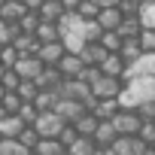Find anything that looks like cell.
I'll return each mask as SVG.
<instances>
[{"instance_id":"cell-10","label":"cell","mask_w":155,"mask_h":155,"mask_svg":"<svg viewBox=\"0 0 155 155\" xmlns=\"http://www.w3.org/2000/svg\"><path fill=\"white\" fill-rule=\"evenodd\" d=\"M94 18L101 21V28H104V31H116V28L122 25V18H125V12H122L119 6H101V12H97Z\"/></svg>"},{"instance_id":"cell-20","label":"cell","mask_w":155,"mask_h":155,"mask_svg":"<svg viewBox=\"0 0 155 155\" xmlns=\"http://www.w3.org/2000/svg\"><path fill=\"white\" fill-rule=\"evenodd\" d=\"M25 12H28L25 0H3V6H0V15H3L6 21H18Z\"/></svg>"},{"instance_id":"cell-4","label":"cell","mask_w":155,"mask_h":155,"mask_svg":"<svg viewBox=\"0 0 155 155\" xmlns=\"http://www.w3.org/2000/svg\"><path fill=\"white\" fill-rule=\"evenodd\" d=\"M128 76H155V49L152 52H140L134 61L125 64V79Z\"/></svg>"},{"instance_id":"cell-1","label":"cell","mask_w":155,"mask_h":155,"mask_svg":"<svg viewBox=\"0 0 155 155\" xmlns=\"http://www.w3.org/2000/svg\"><path fill=\"white\" fill-rule=\"evenodd\" d=\"M146 101H155V76H128L119 91V107L137 110Z\"/></svg>"},{"instance_id":"cell-22","label":"cell","mask_w":155,"mask_h":155,"mask_svg":"<svg viewBox=\"0 0 155 155\" xmlns=\"http://www.w3.org/2000/svg\"><path fill=\"white\" fill-rule=\"evenodd\" d=\"M97 122H101V119H97V116H94V113L88 110V113H82L79 119H76L73 125H76V131H79V134H85V137H91V134H94V128H97Z\"/></svg>"},{"instance_id":"cell-26","label":"cell","mask_w":155,"mask_h":155,"mask_svg":"<svg viewBox=\"0 0 155 155\" xmlns=\"http://www.w3.org/2000/svg\"><path fill=\"white\" fill-rule=\"evenodd\" d=\"M15 91L21 94V101H34V97H37V91H40V85H37V79H21Z\"/></svg>"},{"instance_id":"cell-14","label":"cell","mask_w":155,"mask_h":155,"mask_svg":"<svg viewBox=\"0 0 155 155\" xmlns=\"http://www.w3.org/2000/svg\"><path fill=\"white\" fill-rule=\"evenodd\" d=\"M34 152H37V155H64L67 146H64L58 137H40L37 146H34Z\"/></svg>"},{"instance_id":"cell-36","label":"cell","mask_w":155,"mask_h":155,"mask_svg":"<svg viewBox=\"0 0 155 155\" xmlns=\"http://www.w3.org/2000/svg\"><path fill=\"white\" fill-rule=\"evenodd\" d=\"M0 116H3V107H0Z\"/></svg>"},{"instance_id":"cell-16","label":"cell","mask_w":155,"mask_h":155,"mask_svg":"<svg viewBox=\"0 0 155 155\" xmlns=\"http://www.w3.org/2000/svg\"><path fill=\"white\" fill-rule=\"evenodd\" d=\"M67 152H70V155H94V152H97V143H94V137L79 134V137L67 146Z\"/></svg>"},{"instance_id":"cell-33","label":"cell","mask_w":155,"mask_h":155,"mask_svg":"<svg viewBox=\"0 0 155 155\" xmlns=\"http://www.w3.org/2000/svg\"><path fill=\"white\" fill-rule=\"evenodd\" d=\"M3 91H6V88H3V82H0V97H3Z\"/></svg>"},{"instance_id":"cell-13","label":"cell","mask_w":155,"mask_h":155,"mask_svg":"<svg viewBox=\"0 0 155 155\" xmlns=\"http://www.w3.org/2000/svg\"><path fill=\"white\" fill-rule=\"evenodd\" d=\"M97 67H101V73L122 76V79H125V58H122L119 52H107V55H104V61H101Z\"/></svg>"},{"instance_id":"cell-7","label":"cell","mask_w":155,"mask_h":155,"mask_svg":"<svg viewBox=\"0 0 155 155\" xmlns=\"http://www.w3.org/2000/svg\"><path fill=\"white\" fill-rule=\"evenodd\" d=\"M52 110H55L64 122H76L82 113H88V110H85V104H82V101H76V97H58V104H55Z\"/></svg>"},{"instance_id":"cell-23","label":"cell","mask_w":155,"mask_h":155,"mask_svg":"<svg viewBox=\"0 0 155 155\" xmlns=\"http://www.w3.org/2000/svg\"><path fill=\"white\" fill-rule=\"evenodd\" d=\"M25 101H21V94L18 91H3V97H0V107H3V113H18V107H21Z\"/></svg>"},{"instance_id":"cell-37","label":"cell","mask_w":155,"mask_h":155,"mask_svg":"<svg viewBox=\"0 0 155 155\" xmlns=\"http://www.w3.org/2000/svg\"><path fill=\"white\" fill-rule=\"evenodd\" d=\"M0 6H3V0H0Z\"/></svg>"},{"instance_id":"cell-21","label":"cell","mask_w":155,"mask_h":155,"mask_svg":"<svg viewBox=\"0 0 155 155\" xmlns=\"http://www.w3.org/2000/svg\"><path fill=\"white\" fill-rule=\"evenodd\" d=\"M0 155H31V149L18 137H0Z\"/></svg>"},{"instance_id":"cell-18","label":"cell","mask_w":155,"mask_h":155,"mask_svg":"<svg viewBox=\"0 0 155 155\" xmlns=\"http://www.w3.org/2000/svg\"><path fill=\"white\" fill-rule=\"evenodd\" d=\"M122 107H119V97H97V104H94V116L97 119H113L116 113H119Z\"/></svg>"},{"instance_id":"cell-19","label":"cell","mask_w":155,"mask_h":155,"mask_svg":"<svg viewBox=\"0 0 155 155\" xmlns=\"http://www.w3.org/2000/svg\"><path fill=\"white\" fill-rule=\"evenodd\" d=\"M104 55H107V49H104L101 43H85V46L79 49L82 64H101V61H104Z\"/></svg>"},{"instance_id":"cell-5","label":"cell","mask_w":155,"mask_h":155,"mask_svg":"<svg viewBox=\"0 0 155 155\" xmlns=\"http://www.w3.org/2000/svg\"><path fill=\"white\" fill-rule=\"evenodd\" d=\"M43 67H46V64L40 61L37 52H25V55H18V61H15V70H18L21 79H37Z\"/></svg>"},{"instance_id":"cell-35","label":"cell","mask_w":155,"mask_h":155,"mask_svg":"<svg viewBox=\"0 0 155 155\" xmlns=\"http://www.w3.org/2000/svg\"><path fill=\"white\" fill-rule=\"evenodd\" d=\"M3 70H6V67H3V64H0V76H3Z\"/></svg>"},{"instance_id":"cell-29","label":"cell","mask_w":155,"mask_h":155,"mask_svg":"<svg viewBox=\"0 0 155 155\" xmlns=\"http://www.w3.org/2000/svg\"><path fill=\"white\" fill-rule=\"evenodd\" d=\"M76 12H79L82 18H94L101 12V3H94V0H79V6H76Z\"/></svg>"},{"instance_id":"cell-2","label":"cell","mask_w":155,"mask_h":155,"mask_svg":"<svg viewBox=\"0 0 155 155\" xmlns=\"http://www.w3.org/2000/svg\"><path fill=\"white\" fill-rule=\"evenodd\" d=\"M31 125L37 128V134H40V137H58V134H61V128H64L67 122H64L55 110H40V113H37V119H34Z\"/></svg>"},{"instance_id":"cell-30","label":"cell","mask_w":155,"mask_h":155,"mask_svg":"<svg viewBox=\"0 0 155 155\" xmlns=\"http://www.w3.org/2000/svg\"><path fill=\"white\" fill-rule=\"evenodd\" d=\"M137 137H140V140H146V143L152 146V143H155V122H152V119H143V125H140Z\"/></svg>"},{"instance_id":"cell-15","label":"cell","mask_w":155,"mask_h":155,"mask_svg":"<svg viewBox=\"0 0 155 155\" xmlns=\"http://www.w3.org/2000/svg\"><path fill=\"white\" fill-rule=\"evenodd\" d=\"M37 12H40V18H46V21H58L67 9H64V0H43Z\"/></svg>"},{"instance_id":"cell-39","label":"cell","mask_w":155,"mask_h":155,"mask_svg":"<svg viewBox=\"0 0 155 155\" xmlns=\"http://www.w3.org/2000/svg\"><path fill=\"white\" fill-rule=\"evenodd\" d=\"M0 46H3V43H0Z\"/></svg>"},{"instance_id":"cell-12","label":"cell","mask_w":155,"mask_h":155,"mask_svg":"<svg viewBox=\"0 0 155 155\" xmlns=\"http://www.w3.org/2000/svg\"><path fill=\"white\" fill-rule=\"evenodd\" d=\"M28 122L18 116V113H3L0 116V137H18V131L25 128Z\"/></svg>"},{"instance_id":"cell-32","label":"cell","mask_w":155,"mask_h":155,"mask_svg":"<svg viewBox=\"0 0 155 155\" xmlns=\"http://www.w3.org/2000/svg\"><path fill=\"white\" fill-rule=\"evenodd\" d=\"M101 6H119V0H97Z\"/></svg>"},{"instance_id":"cell-24","label":"cell","mask_w":155,"mask_h":155,"mask_svg":"<svg viewBox=\"0 0 155 155\" xmlns=\"http://www.w3.org/2000/svg\"><path fill=\"white\" fill-rule=\"evenodd\" d=\"M97 43H101L107 52H119V46H122V34H119V31H104Z\"/></svg>"},{"instance_id":"cell-3","label":"cell","mask_w":155,"mask_h":155,"mask_svg":"<svg viewBox=\"0 0 155 155\" xmlns=\"http://www.w3.org/2000/svg\"><path fill=\"white\" fill-rule=\"evenodd\" d=\"M122 85H125V79H122V76H110V73H101L97 79L91 82V94H94V97H119Z\"/></svg>"},{"instance_id":"cell-27","label":"cell","mask_w":155,"mask_h":155,"mask_svg":"<svg viewBox=\"0 0 155 155\" xmlns=\"http://www.w3.org/2000/svg\"><path fill=\"white\" fill-rule=\"evenodd\" d=\"M18 140H21V143H25V146H28V149L34 152V146H37L40 134H37V128H34V125H25V128L18 131Z\"/></svg>"},{"instance_id":"cell-38","label":"cell","mask_w":155,"mask_h":155,"mask_svg":"<svg viewBox=\"0 0 155 155\" xmlns=\"http://www.w3.org/2000/svg\"><path fill=\"white\" fill-rule=\"evenodd\" d=\"M152 149H155V143H152Z\"/></svg>"},{"instance_id":"cell-8","label":"cell","mask_w":155,"mask_h":155,"mask_svg":"<svg viewBox=\"0 0 155 155\" xmlns=\"http://www.w3.org/2000/svg\"><path fill=\"white\" fill-rule=\"evenodd\" d=\"M91 137H94V143H97V149H110V143H113V140L119 137V131H116V125H113V119H101Z\"/></svg>"},{"instance_id":"cell-31","label":"cell","mask_w":155,"mask_h":155,"mask_svg":"<svg viewBox=\"0 0 155 155\" xmlns=\"http://www.w3.org/2000/svg\"><path fill=\"white\" fill-rule=\"evenodd\" d=\"M40 3H43V0H25V6H28V9H34V12L40 9Z\"/></svg>"},{"instance_id":"cell-25","label":"cell","mask_w":155,"mask_h":155,"mask_svg":"<svg viewBox=\"0 0 155 155\" xmlns=\"http://www.w3.org/2000/svg\"><path fill=\"white\" fill-rule=\"evenodd\" d=\"M15 61H18V49L12 43H3L0 46V64L3 67H15Z\"/></svg>"},{"instance_id":"cell-17","label":"cell","mask_w":155,"mask_h":155,"mask_svg":"<svg viewBox=\"0 0 155 155\" xmlns=\"http://www.w3.org/2000/svg\"><path fill=\"white\" fill-rule=\"evenodd\" d=\"M34 37H37L40 43H52V40H61V31H58V21H46V18H40V25H37Z\"/></svg>"},{"instance_id":"cell-34","label":"cell","mask_w":155,"mask_h":155,"mask_svg":"<svg viewBox=\"0 0 155 155\" xmlns=\"http://www.w3.org/2000/svg\"><path fill=\"white\" fill-rule=\"evenodd\" d=\"M143 3H155V0H140V6H143Z\"/></svg>"},{"instance_id":"cell-11","label":"cell","mask_w":155,"mask_h":155,"mask_svg":"<svg viewBox=\"0 0 155 155\" xmlns=\"http://www.w3.org/2000/svg\"><path fill=\"white\" fill-rule=\"evenodd\" d=\"M55 67H58V70H61L64 76H79L85 64H82V58H79V52H64V55H61V61H58Z\"/></svg>"},{"instance_id":"cell-28","label":"cell","mask_w":155,"mask_h":155,"mask_svg":"<svg viewBox=\"0 0 155 155\" xmlns=\"http://www.w3.org/2000/svg\"><path fill=\"white\" fill-rule=\"evenodd\" d=\"M137 40H140V49H143V52H152V49H155V28H143V31L137 34Z\"/></svg>"},{"instance_id":"cell-6","label":"cell","mask_w":155,"mask_h":155,"mask_svg":"<svg viewBox=\"0 0 155 155\" xmlns=\"http://www.w3.org/2000/svg\"><path fill=\"white\" fill-rule=\"evenodd\" d=\"M113 125H116L119 134H137L140 125H143V119H140L137 110H119V113L113 116Z\"/></svg>"},{"instance_id":"cell-9","label":"cell","mask_w":155,"mask_h":155,"mask_svg":"<svg viewBox=\"0 0 155 155\" xmlns=\"http://www.w3.org/2000/svg\"><path fill=\"white\" fill-rule=\"evenodd\" d=\"M64 52H67V49H64L61 40H52V43H40V46H37V55H40L43 64H58Z\"/></svg>"}]
</instances>
